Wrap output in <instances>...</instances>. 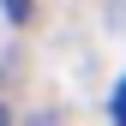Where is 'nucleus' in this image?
<instances>
[{
  "mask_svg": "<svg viewBox=\"0 0 126 126\" xmlns=\"http://www.w3.org/2000/svg\"><path fill=\"white\" fill-rule=\"evenodd\" d=\"M114 126H126V78L114 84Z\"/></svg>",
  "mask_w": 126,
  "mask_h": 126,
  "instance_id": "obj_1",
  "label": "nucleus"
},
{
  "mask_svg": "<svg viewBox=\"0 0 126 126\" xmlns=\"http://www.w3.org/2000/svg\"><path fill=\"white\" fill-rule=\"evenodd\" d=\"M0 126H12V114H6V102H0Z\"/></svg>",
  "mask_w": 126,
  "mask_h": 126,
  "instance_id": "obj_2",
  "label": "nucleus"
}]
</instances>
